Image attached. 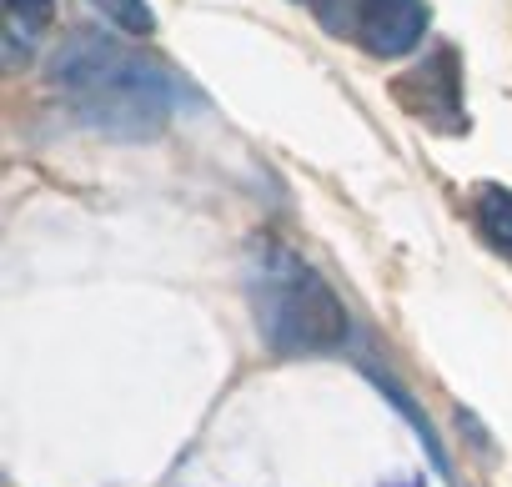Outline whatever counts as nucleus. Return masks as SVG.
<instances>
[{"mask_svg": "<svg viewBox=\"0 0 512 487\" xmlns=\"http://www.w3.org/2000/svg\"><path fill=\"white\" fill-rule=\"evenodd\" d=\"M46 76L86 126H101L116 136H151L181 106V86L161 61L126 51L121 41L96 36V31L71 36L51 56Z\"/></svg>", "mask_w": 512, "mask_h": 487, "instance_id": "1", "label": "nucleus"}, {"mask_svg": "<svg viewBox=\"0 0 512 487\" xmlns=\"http://www.w3.org/2000/svg\"><path fill=\"white\" fill-rule=\"evenodd\" d=\"M251 312L277 357H312L347 342V312L337 292L287 247H262L251 262Z\"/></svg>", "mask_w": 512, "mask_h": 487, "instance_id": "2", "label": "nucleus"}, {"mask_svg": "<svg viewBox=\"0 0 512 487\" xmlns=\"http://www.w3.org/2000/svg\"><path fill=\"white\" fill-rule=\"evenodd\" d=\"M392 96L402 111H412L417 121H427L432 131H467V111H462V66L457 51L442 46L427 61H417L407 76L392 81Z\"/></svg>", "mask_w": 512, "mask_h": 487, "instance_id": "3", "label": "nucleus"}, {"mask_svg": "<svg viewBox=\"0 0 512 487\" xmlns=\"http://www.w3.org/2000/svg\"><path fill=\"white\" fill-rule=\"evenodd\" d=\"M427 21H432L427 0H357V41L382 61L417 51Z\"/></svg>", "mask_w": 512, "mask_h": 487, "instance_id": "4", "label": "nucleus"}, {"mask_svg": "<svg viewBox=\"0 0 512 487\" xmlns=\"http://www.w3.org/2000/svg\"><path fill=\"white\" fill-rule=\"evenodd\" d=\"M477 231L492 252H502L512 262V191L507 186H497V181L477 186Z\"/></svg>", "mask_w": 512, "mask_h": 487, "instance_id": "5", "label": "nucleus"}, {"mask_svg": "<svg viewBox=\"0 0 512 487\" xmlns=\"http://www.w3.org/2000/svg\"><path fill=\"white\" fill-rule=\"evenodd\" d=\"M6 16H11V51H21L51 21V0H6Z\"/></svg>", "mask_w": 512, "mask_h": 487, "instance_id": "6", "label": "nucleus"}, {"mask_svg": "<svg viewBox=\"0 0 512 487\" xmlns=\"http://www.w3.org/2000/svg\"><path fill=\"white\" fill-rule=\"evenodd\" d=\"M91 6H96L106 21H116L121 31H131V36H151V31H156V16H151L146 0H91Z\"/></svg>", "mask_w": 512, "mask_h": 487, "instance_id": "7", "label": "nucleus"}]
</instances>
